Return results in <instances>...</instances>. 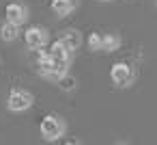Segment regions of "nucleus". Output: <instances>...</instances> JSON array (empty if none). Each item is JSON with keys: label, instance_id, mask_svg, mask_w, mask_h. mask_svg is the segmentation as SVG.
<instances>
[{"label": "nucleus", "instance_id": "nucleus-6", "mask_svg": "<svg viewBox=\"0 0 157 145\" xmlns=\"http://www.w3.org/2000/svg\"><path fill=\"white\" fill-rule=\"evenodd\" d=\"M5 20L22 28V26L30 20V9H28V5H24V2H9V5L5 7Z\"/></svg>", "mask_w": 157, "mask_h": 145}, {"label": "nucleus", "instance_id": "nucleus-13", "mask_svg": "<svg viewBox=\"0 0 157 145\" xmlns=\"http://www.w3.org/2000/svg\"><path fill=\"white\" fill-rule=\"evenodd\" d=\"M99 2H112V0H99Z\"/></svg>", "mask_w": 157, "mask_h": 145}, {"label": "nucleus", "instance_id": "nucleus-14", "mask_svg": "<svg viewBox=\"0 0 157 145\" xmlns=\"http://www.w3.org/2000/svg\"><path fill=\"white\" fill-rule=\"evenodd\" d=\"M155 7H157V0H155Z\"/></svg>", "mask_w": 157, "mask_h": 145}, {"label": "nucleus", "instance_id": "nucleus-3", "mask_svg": "<svg viewBox=\"0 0 157 145\" xmlns=\"http://www.w3.org/2000/svg\"><path fill=\"white\" fill-rule=\"evenodd\" d=\"M138 80V72L131 63H125V61H116L112 67H110V82L116 87V89H129L133 87Z\"/></svg>", "mask_w": 157, "mask_h": 145}, {"label": "nucleus", "instance_id": "nucleus-5", "mask_svg": "<svg viewBox=\"0 0 157 145\" xmlns=\"http://www.w3.org/2000/svg\"><path fill=\"white\" fill-rule=\"evenodd\" d=\"M24 44L28 50H43L48 44H50V31L41 24H33L28 26L24 33Z\"/></svg>", "mask_w": 157, "mask_h": 145}, {"label": "nucleus", "instance_id": "nucleus-9", "mask_svg": "<svg viewBox=\"0 0 157 145\" xmlns=\"http://www.w3.org/2000/svg\"><path fill=\"white\" fill-rule=\"evenodd\" d=\"M20 35H22V33H20V26H15V24L7 22V20H5V24H0V41L13 44V41H17Z\"/></svg>", "mask_w": 157, "mask_h": 145}, {"label": "nucleus", "instance_id": "nucleus-11", "mask_svg": "<svg viewBox=\"0 0 157 145\" xmlns=\"http://www.w3.org/2000/svg\"><path fill=\"white\" fill-rule=\"evenodd\" d=\"M86 46H88L90 52H101V46H103V33H99V31L90 33L88 39H86Z\"/></svg>", "mask_w": 157, "mask_h": 145}, {"label": "nucleus", "instance_id": "nucleus-12", "mask_svg": "<svg viewBox=\"0 0 157 145\" xmlns=\"http://www.w3.org/2000/svg\"><path fill=\"white\" fill-rule=\"evenodd\" d=\"M56 85H58V87H60L63 91H73V89H75V78L67 74V76H63V78H60V80H58Z\"/></svg>", "mask_w": 157, "mask_h": 145}, {"label": "nucleus", "instance_id": "nucleus-2", "mask_svg": "<svg viewBox=\"0 0 157 145\" xmlns=\"http://www.w3.org/2000/svg\"><path fill=\"white\" fill-rule=\"evenodd\" d=\"M39 134H41V139L48 141V143L60 141V139L67 134V121H65V117H60V115H56V113L45 115V117L39 121Z\"/></svg>", "mask_w": 157, "mask_h": 145}, {"label": "nucleus", "instance_id": "nucleus-8", "mask_svg": "<svg viewBox=\"0 0 157 145\" xmlns=\"http://www.w3.org/2000/svg\"><path fill=\"white\" fill-rule=\"evenodd\" d=\"M58 41H60L63 46H67L71 52H75V50H80V48H82L84 37H82V33H80L78 28H65V31L60 33Z\"/></svg>", "mask_w": 157, "mask_h": 145}, {"label": "nucleus", "instance_id": "nucleus-7", "mask_svg": "<svg viewBox=\"0 0 157 145\" xmlns=\"http://www.w3.org/2000/svg\"><path fill=\"white\" fill-rule=\"evenodd\" d=\"M50 9H52V13H54L58 20H65V18H69V15L75 13L78 0H52V2H50Z\"/></svg>", "mask_w": 157, "mask_h": 145}, {"label": "nucleus", "instance_id": "nucleus-1", "mask_svg": "<svg viewBox=\"0 0 157 145\" xmlns=\"http://www.w3.org/2000/svg\"><path fill=\"white\" fill-rule=\"evenodd\" d=\"M37 74L43 78V80H48V82H52V85H56L63 76H67L69 74V67H65V65H60V63H56L45 50H39V61H37Z\"/></svg>", "mask_w": 157, "mask_h": 145}, {"label": "nucleus", "instance_id": "nucleus-10", "mask_svg": "<svg viewBox=\"0 0 157 145\" xmlns=\"http://www.w3.org/2000/svg\"><path fill=\"white\" fill-rule=\"evenodd\" d=\"M123 46V37L118 33H103V46H101V52H116L121 50Z\"/></svg>", "mask_w": 157, "mask_h": 145}, {"label": "nucleus", "instance_id": "nucleus-4", "mask_svg": "<svg viewBox=\"0 0 157 145\" xmlns=\"http://www.w3.org/2000/svg\"><path fill=\"white\" fill-rule=\"evenodd\" d=\"M33 104H35V95H33V91L22 89V87H13V89L9 91V95H7V102H5L7 110H9V113H15V115L30 110Z\"/></svg>", "mask_w": 157, "mask_h": 145}]
</instances>
